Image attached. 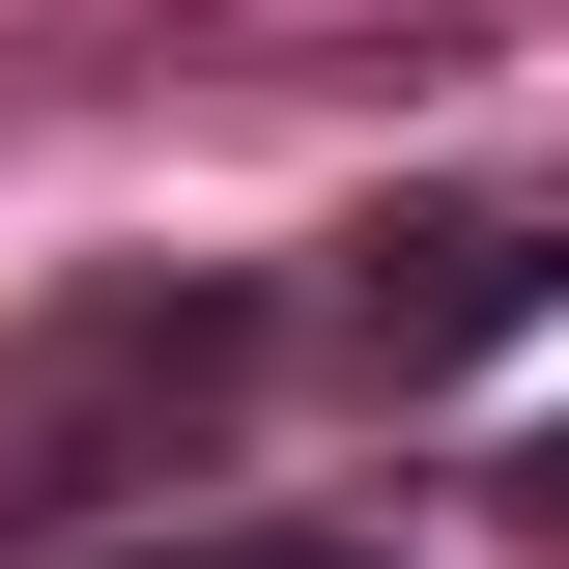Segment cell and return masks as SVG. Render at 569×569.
<instances>
[{
    "label": "cell",
    "mask_w": 569,
    "mask_h": 569,
    "mask_svg": "<svg viewBox=\"0 0 569 569\" xmlns=\"http://www.w3.org/2000/svg\"><path fill=\"white\" fill-rule=\"evenodd\" d=\"M569 313V228H370V370H485Z\"/></svg>",
    "instance_id": "6da1fadb"
},
{
    "label": "cell",
    "mask_w": 569,
    "mask_h": 569,
    "mask_svg": "<svg viewBox=\"0 0 569 569\" xmlns=\"http://www.w3.org/2000/svg\"><path fill=\"white\" fill-rule=\"evenodd\" d=\"M142 569H399V541H142Z\"/></svg>",
    "instance_id": "7a4b0ae2"
},
{
    "label": "cell",
    "mask_w": 569,
    "mask_h": 569,
    "mask_svg": "<svg viewBox=\"0 0 569 569\" xmlns=\"http://www.w3.org/2000/svg\"><path fill=\"white\" fill-rule=\"evenodd\" d=\"M512 512H569V427H512Z\"/></svg>",
    "instance_id": "3957f363"
}]
</instances>
